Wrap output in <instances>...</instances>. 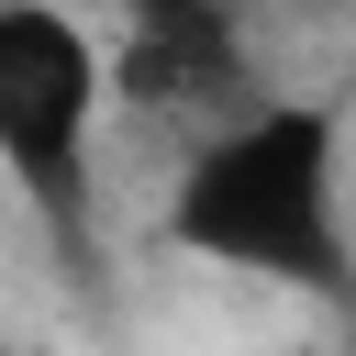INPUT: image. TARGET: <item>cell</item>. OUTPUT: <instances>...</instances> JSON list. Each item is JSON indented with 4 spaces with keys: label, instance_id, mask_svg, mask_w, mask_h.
I'll return each instance as SVG.
<instances>
[{
    "label": "cell",
    "instance_id": "7a4b0ae2",
    "mask_svg": "<svg viewBox=\"0 0 356 356\" xmlns=\"http://www.w3.org/2000/svg\"><path fill=\"white\" fill-rule=\"evenodd\" d=\"M100 111H111V44L67 0H0V178L56 234V256H89Z\"/></svg>",
    "mask_w": 356,
    "mask_h": 356
},
{
    "label": "cell",
    "instance_id": "6da1fadb",
    "mask_svg": "<svg viewBox=\"0 0 356 356\" xmlns=\"http://www.w3.org/2000/svg\"><path fill=\"white\" fill-rule=\"evenodd\" d=\"M167 245L222 267V278H267L300 300H356V234H345V111L334 100H234L167 189Z\"/></svg>",
    "mask_w": 356,
    "mask_h": 356
}]
</instances>
